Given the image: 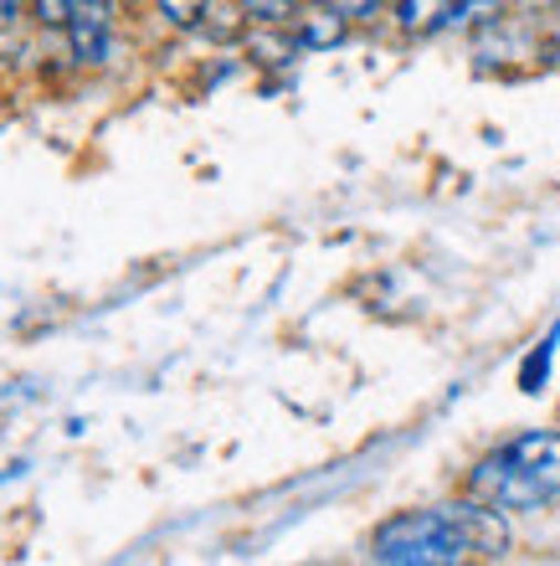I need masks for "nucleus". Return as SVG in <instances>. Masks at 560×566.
<instances>
[{"instance_id": "f257e3e1", "label": "nucleus", "mask_w": 560, "mask_h": 566, "mask_svg": "<svg viewBox=\"0 0 560 566\" xmlns=\"http://www.w3.org/2000/svg\"><path fill=\"white\" fill-rule=\"evenodd\" d=\"M504 546H509V531H504L499 510L473 500V505L412 510V515L385 521L370 541V556L391 566H453L473 552L504 556Z\"/></svg>"}, {"instance_id": "f03ea898", "label": "nucleus", "mask_w": 560, "mask_h": 566, "mask_svg": "<svg viewBox=\"0 0 560 566\" xmlns=\"http://www.w3.org/2000/svg\"><path fill=\"white\" fill-rule=\"evenodd\" d=\"M468 494L494 510H535L560 494V432H525L488 453L468 479Z\"/></svg>"}, {"instance_id": "7ed1b4c3", "label": "nucleus", "mask_w": 560, "mask_h": 566, "mask_svg": "<svg viewBox=\"0 0 560 566\" xmlns=\"http://www.w3.org/2000/svg\"><path fill=\"white\" fill-rule=\"evenodd\" d=\"M67 36H73L77 62H104L108 57V0H73Z\"/></svg>"}, {"instance_id": "20e7f679", "label": "nucleus", "mask_w": 560, "mask_h": 566, "mask_svg": "<svg viewBox=\"0 0 560 566\" xmlns=\"http://www.w3.org/2000/svg\"><path fill=\"white\" fill-rule=\"evenodd\" d=\"M453 6L457 0H397V27L406 36H427V31L453 27Z\"/></svg>"}, {"instance_id": "39448f33", "label": "nucleus", "mask_w": 560, "mask_h": 566, "mask_svg": "<svg viewBox=\"0 0 560 566\" xmlns=\"http://www.w3.org/2000/svg\"><path fill=\"white\" fill-rule=\"evenodd\" d=\"M294 42L304 52H329L335 42H345V11H309Z\"/></svg>"}, {"instance_id": "423d86ee", "label": "nucleus", "mask_w": 560, "mask_h": 566, "mask_svg": "<svg viewBox=\"0 0 560 566\" xmlns=\"http://www.w3.org/2000/svg\"><path fill=\"white\" fill-rule=\"evenodd\" d=\"M556 340H560V325L550 329V335H546L540 345H535L530 356H525V366H519V387H525V391H540V387H546L550 360H556Z\"/></svg>"}, {"instance_id": "0eeeda50", "label": "nucleus", "mask_w": 560, "mask_h": 566, "mask_svg": "<svg viewBox=\"0 0 560 566\" xmlns=\"http://www.w3.org/2000/svg\"><path fill=\"white\" fill-rule=\"evenodd\" d=\"M160 11H165V21H170V27L191 31V27H201V15H207V0H160Z\"/></svg>"}, {"instance_id": "6e6552de", "label": "nucleus", "mask_w": 560, "mask_h": 566, "mask_svg": "<svg viewBox=\"0 0 560 566\" xmlns=\"http://www.w3.org/2000/svg\"><path fill=\"white\" fill-rule=\"evenodd\" d=\"M242 11H247L252 21H267V27H273V21H283V15L294 11V0H242Z\"/></svg>"}, {"instance_id": "1a4fd4ad", "label": "nucleus", "mask_w": 560, "mask_h": 566, "mask_svg": "<svg viewBox=\"0 0 560 566\" xmlns=\"http://www.w3.org/2000/svg\"><path fill=\"white\" fill-rule=\"evenodd\" d=\"M36 11H42L46 27H67V15H73V0H36Z\"/></svg>"}, {"instance_id": "9d476101", "label": "nucleus", "mask_w": 560, "mask_h": 566, "mask_svg": "<svg viewBox=\"0 0 560 566\" xmlns=\"http://www.w3.org/2000/svg\"><path fill=\"white\" fill-rule=\"evenodd\" d=\"M15 11H21L15 0H0V27H11V21H15Z\"/></svg>"}]
</instances>
